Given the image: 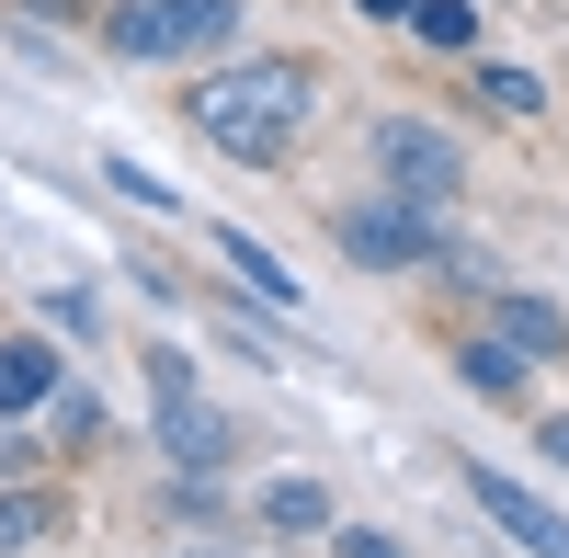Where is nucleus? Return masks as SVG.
<instances>
[{"label":"nucleus","instance_id":"obj_16","mask_svg":"<svg viewBox=\"0 0 569 558\" xmlns=\"http://www.w3.org/2000/svg\"><path fill=\"white\" fill-rule=\"evenodd\" d=\"M410 34L433 58H479V0H410Z\"/></svg>","mask_w":569,"mask_h":558},{"label":"nucleus","instance_id":"obj_5","mask_svg":"<svg viewBox=\"0 0 569 558\" xmlns=\"http://www.w3.org/2000/svg\"><path fill=\"white\" fill-rule=\"evenodd\" d=\"M467 501H479V514H490L512 547H525V558H569V514H558L547 490H525L501 456H467Z\"/></svg>","mask_w":569,"mask_h":558},{"label":"nucleus","instance_id":"obj_18","mask_svg":"<svg viewBox=\"0 0 569 558\" xmlns=\"http://www.w3.org/2000/svg\"><path fill=\"white\" fill-rule=\"evenodd\" d=\"M103 182H114L126 206H149V217H182V195H171V182H160L149 160H126V149H103Z\"/></svg>","mask_w":569,"mask_h":558},{"label":"nucleus","instance_id":"obj_4","mask_svg":"<svg viewBox=\"0 0 569 558\" xmlns=\"http://www.w3.org/2000/svg\"><path fill=\"white\" fill-rule=\"evenodd\" d=\"M149 456L160 468H182V479H240V456H251V434H240V410L228 399H149Z\"/></svg>","mask_w":569,"mask_h":558},{"label":"nucleus","instance_id":"obj_24","mask_svg":"<svg viewBox=\"0 0 569 558\" xmlns=\"http://www.w3.org/2000/svg\"><path fill=\"white\" fill-rule=\"evenodd\" d=\"M171 558H251V547H240V525H217L206 547H171Z\"/></svg>","mask_w":569,"mask_h":558},{"label":"nucleus","instance_id":"obj_9","mask_svg":"<svg viewBox=\"0 0 569 558\" xmlns=\"http://www.w3.org/2000/svg\"><path fill=\"white\" fill-rule=\"evenodd\" d=\"M206 240H217V262H228V273H240V297H251V308H273V319H297V308H308V286L284 273V251H273V240H251L240 217H217Z\"/></svg>","mask_w":569,"mask_h":558},{"label":"nucleus","instance_id":"obj_22","mask_svg":"<svg viewBox=\"0 0 569 558\" xmlns=\"http://www.w3.org/2000/svg\"><path fill=\"white\" fill-rule=\"evenodd\" d=\"M330 558H410L388 525H330Z\"/></svg>","mask_w":569,"mask_h":558},{"label":"nucleus","instance_id":"obj_20","mask_svg":"<svg viewBox=\"0 0 569 558\" xmlns=\"http://www.w3.org/2000/svg\"><path fill=\"white\" fill-rule=\"evenodd\" d=\"M137 365H149V399H194V388H206V377H194V353H182V342H149Z\"/></svg>","mask_w":569,"mask_h":558},{"label":"nucleus","instance_id":"obj_21","mask_svg":"<svg viewBox=\"0 0 569 558\" xmlns=\"http://www.w3.org/2000/svg\"><path fill=\"white\" fill-rule=\"evenodd\" d=\"M46 331H58V342H91V331H103V308H91V286H58V297H46Z\"/></svg>","mask_w":569,"mask_h":558},{"label":"nucleus","instance_id":"obj_25","mask_svg":"<svg viewBox=\"0 0 569 558\" xmlns=\"http://www.w3.org/2000/svg\"><path fill=\"white\" fill-rule=\"evenodd\" d=\"M353 12H365V23H410V0H353Z\"/></svg>","mask_w":569,"mask_h":558},{"label":"nucleus","instance_id":"obj_10","mask_svg":"<svg viewBox=\"0 0 569 558\" xmlns=\"http://www.w3.org/2000/svg\"><path fill=\"white\" fill-rule=\"evenodd\" d=\"M251 525H262V536H284V547H308V536H330L342 514H330V479L284 468V479H262V490H251Z\"/></svg>","mask_w":569,"mask_h":558},{"label":"nucleus","instance_id":"obj_2","mask_svg":"<svg viewBox=\"0 0 569 558\" xmlns=\"http://www.w3.org/2000/svg\"><path fill=\"white\" fill-rule=\"evenodd\" d=\"M240 23H251V0H103L91 46L126 69H217V58H240Z\"/></svg>","mask_w":569,"mask_h":558},{"label":"nucleus","instance_id":"obj_6","mask_svg":"<svg viewBox=\"0 0 569 558\" xmlns=\"http://www.w3.org/2000/svg\"><path fill=\"white\" fill-rule=\"evenodd\" d=\"M80 365L58 353V331H0V422H46V399H58Z\"/></svg>","mask_w":569,"mask_h":558},{"label":"nucleus","instance_id":"obj_15","mask_svg":"<svg viewBox=\"0 0 569 558\" xmlns=\"http://www.w3.org/2000/svg\"><path fill=\"white\" fill-rule=\"evenodd\" d=\"M149 514H171V525H240V501H228L217 479H182V468H160V479H149Z\"/></svg>","mask_w":569,"mask_h":558},{"label":"nucleus","instance_id":"obj_7","mask_svg":"<svg viewBox=\"0 0 569 558\" xmlns=\"http://www.w3.org/2000/svg\"><path fill=\"white\" fill-rule=\"evenodd\" d=\"M445 365H456V377L479 388L490 410H536V377H547V365H536L525 342H501L490 319H479V331H456V353H445Z\"/></svg>","mask_w":569,"mask_h":558},{"label":"nucleus","instance_id":"obj_11","mask_svg":"<svg viewBox=\"0 0 569 558\" xmlns=\"http://www.w3.org/2000/svg\"><path fill=\"white\" fill-rule=\"evenodd\" d=\"M490 331H501V342H525L536 365H569V308L536 297V286H512V273L490 286Z\"/></svg>","mask_w":569,"mask_h":558},{"label":"nucleus","instance_id":"obj_17","mask_svg":"<svg viewBox=\"0 0 569 558\" xmlns=\"http://www.w3.org/2000/svg\"><path fill=\"white\" fill-rule=\"evenodd\" d=\"M12 479H58V445H46V422H0V490Z\"/></svg>","mask_w":569,"mask_h":558},{"label":"nucleus","instance_id":"obj_13","mask_svg":"<svg viewBox=\"0 0 569 558\" xmlns=\"http://www.w3.org/2000/svg\"><path fill=\"white\" fill-rule=\"evenodd\" d=\"M467 103L501 114V126H536L547 114V69H525V58H467Z\"/></svg>","mask_w":569,"mask_h":558},{"label":"nucleus","instance_id":"obj_14","mask_svg":"<svg viewBox=\"0 0 569 558\" xmlns=\"http://www.w3.org/2000/svg\"><path fill=\"white\" fill-rule=\"evenodd\" d=\"M206 331L240 353V365H284V319H273V308L251 319V308H240V286H228V297H206Z\"/></svg>","mask_w":569,"mask_h":558},{"label":"nucleus","instance_id":"obj_12","mask_svg":"<svg viewBox=\"0 0 569 558\" xmlns=\"http://www.w3.org/2000/svg\"><path fill=\"white\" fill-rule=\"evenodd\" d=\"M46 445H58V468H91V456L114 445V410L91 399V377H69L58 399H46Z\"/></svg>","mask_w":569,"mask_h":558},{"label":"nucleus","instance_id":"obj_19","mask_svg":"<svg viewBox=\"0 0 569 558\" xmlns=\"http://www.w3.org/2000/svg\"><path fill=\"white\" fill-rule=\"evenodd\" d=\"M0 12H12V23H58V34H91V23H103V0H0Z\"/></svg>","mask_w":569,"mask_h":558},{"label":"nucleus","instance_id":"obj_1","mask_svg":"<svg viewBox=\"0 0 569 558\" xmlns=\"http://www.w3.org/2000/svg\"><path fill=\"white\" fill-rule=\"evenodd\" d=\"M182 126H194L217 160H240V171H284L308 149V126H319V58H297V46H240V58L182 80Z\"/></svg>","mask_w":569,"mask_h":558},{"label":"nucleus","instance_id":"obj_8","mask_svg":"<svg viewBox=\"0 0 569 558\" xmlns=\"http://www.w3.org/2000/svg\"><path fill=\"white\" fill-rule=\"evenodd\" d=\"M69 525H80V501H69V479H12V490H0V558H34V547H69Z\"/></svg>","mask_w":569,"mask_h":558},{"label":"nucleus","instance_id":"obj_3","mask_svg":"<svg viewBox=\"0 0 569 558\" xmlns=\"http://www.w3.org/2000/svg\"><path fill=\"white\" fill-rule=\"evenodd\" d=\"M365 160H376V182L410 195V206H456V195H467V137L433 126V114H376V126H365Z\"/></svg>","mask_w":569,"mask_h":558},{"label":"nucleus","instance_id":"obj_23","mask_svg":"<svg viewBox=\"0 0 569 558\" xmlns=\"http://www.w3.org/2000/svg\"><path fill=\"white\" fill-rule=\"evenodd\" d=\"M536 456H547V468L569 479V410H536Z\"/></svg>","mask_w":569,"mask_h":558}]
</instances>
